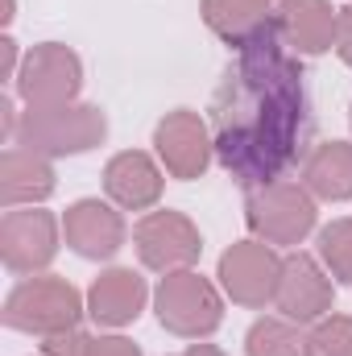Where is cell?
<instances>
[{
	"label": "cell",
	"instance_id": "6da1fadb",
	"mask_svg": "<svg viewBox=\"0 0 352 356\" xmlns=\"http://www.w3.org/2000/svg\"><path fill=\"white\" fill-rule=\"evenodd\" d=\"M303 71L282 33L241 50L211 99L216 158L241 186H269L290 166L303 133Z\"/></svg>",
	"mask_w": 352,
	"mask_h": 356
},
{
	"label": "cell",
	"instance_id": "7a4b0ae2",
	"mask_svg": "<svg viewBox=\"0 0 352 356\" xmlns=\"http://www.w3.org/2000/svg\"><path fill=\"white\" fill-rule=\"evenodd\" d=\"M108 133V120L99 108L88 104H54V108H29L17 120V145L46 154V158H63V154H83L91 145H99Z\"/></svg>",
	"mask_w": 352,
	"mask_h": 356
},
{
	"label": "cell",
	"instance_id": "3957f363",
	"mask_svg": "<svg viewBox=\"0 0 352 356\" xmlns=\"http://www.w3.org/2000/svg\"><path fill=\"white\" fill-rule=\"evenodd\" d=\"M83 315V298L71 282L63 277H25L8 302H4V323L13 332H38V336H58L75 332Z\"/></svg>",
	"mask_w": 352,
	"mask_h": 356
},
{
	"label": "cell",
	"instance_id": "277c9868",
	"mask_svg": "<svg viewBox=\"0 0 352 356\" xmlns=\"http://www.w3.org/2000/svg\"><path fill=\"white\" fill-rule=\"evenodd\" d=\"M154 302H158L162 327L182 336V340H203L224 319V307H220L216 286L203 273H195V269L166 273L162 286H158V294H154Z\"/></svg>",
	"mask_w": 352,
	"mask_h": 356
},
{
	"label": "cell",
	"instance_id": "5b68a950",
	"mask_svg": "<svg viewBox=\"0 0 352 356\" xmlns=\"http://www.w3.org/2000/svg\"><path fill=\"white\" fill-rule=\"evenodd\" d=\"M245 220L265 245H298L315 228V199L298 182H269L249 195Z\"/></svg>",
	"mask_w": 352,
	"mask_h": 356
},
{
	"label": "cell",
	"instance_id": "8992f818",
	"mask_svg": "<svg viewBox=\"0 0 352 356\" xmlns=\"http://www.w3.org/2000/svg\"><path fill=\"white\" fill-rule=\"evenodd\" d=\"M83 88V63L75 50L58 42H42L25 54L17 71V91L29 108H54V104H75Z\"/></svg>",
	"mask_w": 352,
	"mask_h": 356
},
{
	"label": "cell",
	"instance_id": "52a82bcc",
	"mask_svg": "<svg viewBox=\"0 0 352 356\" xmlns=\"http://www.w3.org/2000/svg\"><path fill=\"white\" fill-rule=\"evenodd\" d=\"M58 220L42 207H8L0 220V257L13 273H38L58 253Z\"/></svg>",
	"mask_w": 352,
	"mask_h": 356
},
{
	"label": "cell",
	"instance_id": "ba28073f",
	"mask_svg": "<svg viewBox=\"0 0 352 356\" xmlns=\"http://www.w3.org/2000/svg\"><path fill=\"white\" fill-rule=\"evenodd\" d=\"M137 257L145 269H158V273H178V269H191L203 253V241H199V228L182 216V211H150L137 232Z\"/></svg>",
	"mask_w": 352,
	"mask_h": 356
},
{
	"label": "cell",
	"instance_id": "9c48e42d",
	"mask_svg": "<svg viewBox=\"0 0 352 356\" xmlns=\"http://www.w3.org/2000/svg\"><path fill=\"white\" fill-rule=\"evenodd\" d=\"M282 257L265 241H241L220 257V282L241 307H265L278 298Z\"/></svg>",
	"mask_w": 352,
	"mask_h": 356
},
{
	"label": "cell",
	"instance_id": "30bf717a",
	"mask_svg": "<svg viewBox=\"0 0 352 356\" xmlns=\"http://www.w3.org/2000/svg\"><path fill=\"white\" fill-rule=\"evenodd\" d=\"M273 307L294 319V323H319L332 311V282L323 266L307 253L282 257V277H278V298Z\"/></svg>",
	"mask_w": 352,
	"mask_h": 356
},
{
	"label": "cell",
	"instance_id": "8fae6325",
	"mask_svg": "<svg viewBox=\"0 0 352 356\" xmlns=\"http://www.w3.org/2000/svg\"><path fill=\"white\" fill-rule=\"evenodd\" d=\"M154 145H158L166 170L175 178H182V182H191V178L203 175L207 162H211V149H216L207 120H203L199 112H186V108L170 112V116L154 129Z\"/></svg>",
	"mask_w": 352,
	"mask_h": 356
},
{
	"label": "cell",
	"instance_id": "7c38bea8",
	"mask_svg": "<svg viewBox=\"0 0 352 356\" xmlns=\"http://www.w3.org/2000/svg\"><path fill=\"white\" fill-rule=\"evenodd\" d=\"M63 236H67V245H71L79 257H88V261H108V257H116L120 245H125V220H120V211H112V207L99 203V199H79V203H71L67 216H63Z\"/></svg>",
	"mask_w": 352,
	"mask_h": 356
},
{
	"label": "cell",
	"instance_id": "4fadbf2b",
	"mask_svg": "<svg viewBox=\"0 0 352 356\" xmlns=\"http://www.w3.org/2000/svg\"><path fill=\"white\" fill-rule=\"evenodd\" d=\"M104 191L116 207L125 211H145L162 199V170L154 166L150 154L125 149L104 166Z\"/></svg>",
	"mask_w": 352,
	"mask_h": 356
},
{
	"label": "cell",
	"instance_id": "5bb4252c",
	"mask_svg": "<svg viewBox=\"0 0 352 356\" xmlns=\"http://www.w3.org/2000/svg\"><path fill=\"white\" fill-rule=\"evenodd\" d=\"M203 21L237 54L265 42V38H273V33H282L278 29V13H269L262 0H203Z\"/></svg>",
	"mask_w": 352,
	"mask_h": 356
},
{
	"label": "cell",
	"instance_id": "9a60e30c",
	"mask_svg": "<svg viewBox=\"0 0 352 356\" xmlns=\"http://www.w3.org/2000/svg\"><path fill=\"white\" fill-rule=\"evenodd\" d=\"M150 290H145V277L133 273V269H108L91 282L88 290V315L99 327H125L141 315Z\"/></svg>",
	"mask_w": 352,
	"mask_h": 356
},
{
	"label": "cell",
	"instance_id": "2e32d148",
	"mask_svg": "<svg viewBox=\"0 0 352 356\" xmlns=\"http://www.w3.org/2000/svg\"><path fill=\"white\" fill-rule=\"evenodd\" d=\"M336 13L328 0H282L278 8V29L282 42L294 46L298 54H323L336 46Z\"/></svg>",
	"mask_w": 352,
	"mask_h": 356
},
{
	"label": "cell",
	"instance_id": "e0dca14e",
	"mask_svg": "<svg viewBox=\"0 0 352 356\" xmlns=\"http://www.w3.org/2000/svg\"><path fill=\"white\" fill-rule=\"evenodd\" d=\"M54 195V166L46 154H33L25 145H8L0 158V199L4 207H21V203H42Z\"/></svg>",
	"mask_w": 352,
	"mask_h": 356
},
{
	"label": "cell",
	"instance_id": "ac0fdd59",
	"mask_svg": "<svg viewBox=\"0 0 352 356\" xmlns=\"http://www.w3.org/2000/svg\"><path fill=\"white\" fill-rule=\"evenodd\" d=\"M303 186L319 199H352V145L349 141H328L315 145L307 166H303Z\"/></svg>",
	"mask_w": 352,
	"mask_h": 356
},
{
	"label": "cell",
	"instance_id": "d6986e66",
	"mask_svg": "<svg viewBox=\"0 0 352 356\" xmlns=\"http://www.w3.org/2000/svg\"><path fill=\"white\" fill-rule=\"evenodd\" d=\"M245 353L249 356H311L307 336L294 327V319H257L245 336Z\"/></svg>",
	"mask_w": 352,
	"mask_h": 356
},
{
	"label": "cell",
	"instance_id": "ffe728a7",
	"mask_svg": "<svg viewBox=\"0 0 352 356\" xmlns=\"http://www.w3.org/2000/svg\"><path fill=\"white\" fill-rule=\"evenodd\" d=\"M319 261L332 277L352 282V220H336L319 232Z\"/></svg>",
	"mask_w": 352,
	"mask_h": 356
},
{
	"label": "cell",
	"instance_id": "44dd1931",
	"mask_svg": "<svg viewBox=\"0 0 352 356\" xmlns=\"http://www.w3.org/2000/svg\"><path fill=\"white\" fill-rule=\"evenodd\" d=\"M311 356H352V319L349 315H323L311 336H307Z\"/></svg>",
	"mask_w": 352,
	"mask_h": 356
},
{
	"label": "cell",
	"instance_id": "7402d4cb",
	"mask_svg": "<svg viewBox=\"0 0 352 356\" xmlns=\"http://www.w3.org/2000/svg\"><path fill=\"white\" fill-rule=\"evenodd\" d=\"M88 353H91V336H83L79 327L46 336V344H42V356H88Z\"/></svg>",
	"mask_w": 352,
	"mask_h": 356
},
{
	"label": "cell",
	"instance_id": "603a6c76",
	"mask_svg": "<svg viewBox=\"0 0 352 356\" xmlns=\"http://www.w3.org/2000/svg\"><path fill=\"white\" fill-rule=\"evenodd\" d=\"M336 54L352 67V4L336 13Z\"/></svg>",
	"mask_w": 352,
	"mask_h": 356
},
{
	"label": "cell",
	"instance_id": "cb8c5ba5",
	"mask_svg": "<svg viewBox=\"0 0 352 356\" xmlns=\"http://www.w3.org/2000/svg\"><path fill=\"white\" fill-rule=\"evenodd\" d=\"M88 356H141V348L133 340H120V336H108V340H91Z\"/></svg>",
	"mask_w": 352,
	"mask_h": 356
},
{
	"label": "cell",
	"instance_id": "d4e9b609",
	"mask_svg": "<svg viewBox=\"0 0 352 356\" xmlns=\"http://www.w3.org/2000/svg\"><path fill=\"white\" fill-rule=\"evenodd\" d=\"M0 46H4V79H17V42L4 38Z\"/></svg>",
	"mask_w": 352,
	"mask_h": 356
},
{
	"label": "cell",
	"instance_id": "484cf974",
	"mask_svg": "<svg viewBox=\"0 0 352 356\" xmlns=\"http://www.w3.org/2000/svg\"><path fill=\"white\" fill-rule=\"evenodd\" d=\"M182 356H224V353H220V348H211V344H191Z\"/></svg>",
	"mask_w": 352,
	"mask_h": 356
},
{
	"label": "cell",
	"instance_id": "4316f807",
	"mask_svg": "<svg viewBox=\"0 0 352 356\" xmlns=\"http://www.w3.org/2000/svg\"><path fill=\"white\" fill-rule=\"evenodd\" d=\"M262 4H269V0H262Z\"/></svg>",
	"mask_w": 352,
	"mask_h": 356
}]
</instances>
